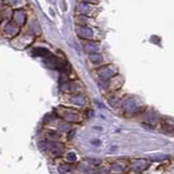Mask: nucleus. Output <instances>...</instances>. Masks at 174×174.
Wrapping results in <instances>:
<instances>
[{
    "instance_id": "nucleus-1",
    "label": "nucleus",
    "mask_w": 174,
    "mask_h": 174,
    "mask_svg": "<svg viewBox=\"0 0 174 174\" xmlns=\"http://www.w3.org/2000/svg\"><path fill=\"white\" fill-rule=\"evenodd\" d=\"M34 54L35 56H43V57H49L50 56V52L45 48H36L34 49Z\"/></svg>"
}]
</instances>
